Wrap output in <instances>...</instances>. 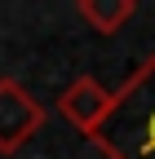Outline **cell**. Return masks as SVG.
<instances>
[{"instance_id": "obj_1", "label": "cell", "mask_w": 155, "mask_h": 159, "mask_svg": "<svg viewBox=\"0 0 155 159\" xmlns=\"http://www.w3.org/2000/svg\"><path fill=\"white\" fill-rule=\"evenodd\" d=\"M89 142L106 159H155V49L111 93V111Z\"/></svg>"}, {"instance_id": "obj_2", "label": "cell", "mask_w": 155, "mask_h": 159, "mask_svg": "<svg viewBox=\"0 0 155 159\" xmlns=\"http://www.w3.org/2000/svg\"><path fill=\"white\" fill-rule=\"evenodd\" d=\"M45 128V106L13 75H0V155H18Z\"/></svg>"}, {"instance_id": "obj_3", "label": "cell", "mask_w": 155, "mask_h": 159, "mask_svg": "<svg viewBox=\"0 0 155 159\" xmlns=\"http://www.w3.org/2000/svg\"><path fill=\"white\" fill-rule=\"evenodd\" d=\"M106 111H111V89L102 84V80H93V75L71 80V84L62 89V97H58V115H62L71 128H80L84 137L106 119Z\"/></svg>"}, {"instance_id": "obj_4", "label": "cell", "mask_w": 155, "mask_h": 159, "mask_svg": "<svg viewBox=\"0 0 155 159\" xmlns=\"http://www.w3.org/2000/svg\"><path fill=\"white\" fill-rule=\"evenodd\" d=\"M75 13H80L98 35H115V31H124V22L133 13H138V5H133V0H80Z\"/></svg>"}]
</instances>
